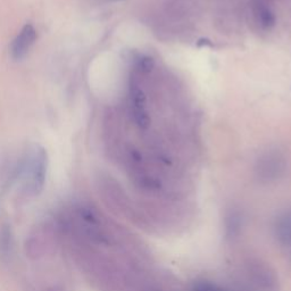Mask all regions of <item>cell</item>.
<instances>
[{"label":"cell","instance_id":"1","mask_svg":"<svg viewBox=\"0 0 291 291\" xmlns=\"http://www.w3.org/2000/svg\"><path fill=\"white\" fill-rule=\"evenodd\" d=\"M47 153L42 147L34 145L26 159V170L30 178V184L33 191L42 189L47 170Z\"/></svg>","mask_w":291,"mask_h":291},{"label":"cell","instance_id":"2","mask_svg":"<svg viewBox=\"0 0 291 291\" xmlns=\"http://www.w3.org/2000/svg\"><path fill=\"white\" fill-rule=\"evenodd\" d=\"M130 106L135 123L141 129H147L150 123V117L147 111V101L143 91L138 83L133 81L130 86Z\"/></svg>","mask_w":291,"mask_h":291},{"label":"cell","instance_id":"3","mask_svg":"<svg viewBox=\"0 0 291 291\" xmlns=\"http://www.w3.org/2000/svg\"><path fill=\"white\" fill-rule=\"evenodd\" d=\"M37 30L33 25L26 24L13 40L10 45V56L14 61H21L27 55L32 45L37 41Z\"/></svg>","mask_w":291,"mask_h":291},{"label":"cell","instance_id":"4","mask_svg":"<svg viewBox=\"0 0 291 291\" xmlns=\"http://www.w3.org/2000/svg\"><path fill=\"white\" fill-rule=\"evenodd\" d=\"M276 236L286 246H291V212L282 215L276 222Z\"/></svg>","mask_w":291,"mask_h":291},{"label":"cell","instance_id":"5","mask_svg":"<svg viewBox=\"0 0 291 291\" xmlns=\"http://www.w3.org/2000/svg\"><path fill=\"white\" fill-rule=\"evenodd\" d=\"M256 15H257L258 22L264 27H271L275 22V17L273 15V13L265 6H258Z\"/></svg>","mask_w":291,"mask_h":291},{"label":"cell","instance_id":"6","mask_svg":"<svg viewBox=\"0 0 291 291\" xmlns=\"http://www.w3.org/2000/svg\"><path fill=\"white\" fill-rule=\"evenodd\" d=\"M190 291H230V290L221 288V287L216 286L215 283H212L208 281H201V282H196L195 285L191 287Z\"/></svg>","mask_w":291,"mask_h":291},{"label":"cell","instance_id":"7","mask_svg":"<svg viewBox=\"0 0 291 291\" xmlns=\"http://www.w3.org/2000/svg\"><path fill=\"white\" fill-rule=\"evenodd\" d=\"M154 59L152 57H142L139 62V68L142 72H150L154 67Z\"/></svg>","mask_w":291,"mask_h":291},{"label":"cell","instance_id":"8","mask_svg":"<svg viewBox=\"0 0 291 291\" xmlns=\"http://www.w3.org/2000/svg\"><path fill=\"white\" fill-rule=\"evenodd\" d=\"M110 1H124V0H110Z\"/></svg>","mask_w":291,"mask_h":291}]
</instances>
